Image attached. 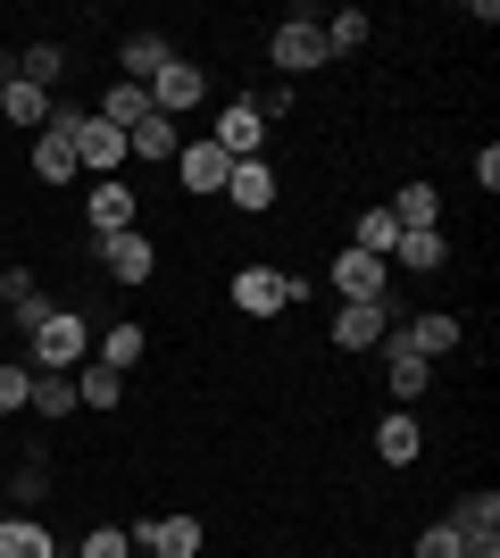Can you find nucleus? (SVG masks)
<instances>
[{"instance_id":"obj_29","label":"nucleus","mask_w":500,"mask_h":558,"mask_svg":"<svg viewBox=\"0 0 500 558\" xmlns=\"http://www.w3.org/2000/svg\"><path fill=\"white\" fill-rule=\"evenodd\" d=\"M392 242H401V217L392 209H367L351 226V251H367V258H392Z\"/></svg>"},{"instance_id":"obj_30","label":"nucleus","mask_w":500,"mask_h":558,"mask_svg":"<svg viewBox=\"0 0 500 558\" xmlns=\"http://www.w3.org/2000/svg\"><path fill=\"white\" fill-rule=\"evenodd\" d=\"M34 417H75V375H42L34 367V400H25Z\"/></svg>"},{"instance_id":"obj_3","label":"nucleus","mask_w":500,"mask_h":558,"mask_svg":"<svg viewBox=\"0 0 500 558\" xmlns=\"http://www.w3.org/2000/svg\"><path fill=\"white\" fill-rule=\"evenodd\" d=\"M301 292H309V283L284 276V267H242V276H234V308H242V317H284Z\"/></svg>"},{"instance_id":"obj_37","label":"nucleus","mask_w":500,"mask_h":558,"mask_svg":"<svg viewBox=\"0 0 500 558\" xmlns=\"http://www.w3.org/2000/svg\"><path fill=\"white\" fill-rule=\"evenodd\" d=\"M467 167H476V192H492V184H500V150H492V142H484V150H476Z\"/></svg>"},{"instance_id":"obj_16","label":"nucleus","mask_w":500,"mask_h":558,"mask_svg":"<svg viewBox=\"0 0 500 558\" xmlns=\"http://www.w3.org/2000/svg\"><path fill=\"white\" fill-rule=\"evenodd\" d=\"M217 150H225V159H259V142H267V125L251 109H242V100H225V109H217Z\"/></svg>"},{"instance_id":"obj_24","label":"nucleus","mask_w":500,"mask_h":558,"mask_svg":"<svg viewBox=\"0 0 500 558\" xmlns=\"http://www.w3.org/2000/svg\"><path fill=\"white\" fill-rule=\"evenodd\" d=\"M383 209L401 217V226H442V192H434L426 175H408V184L392 192V201H383Z\"/></svg>"},{"instance_id":"obj_21","label":"nucleus","mask_w":500,"mask_h":558,"mask_svg":"<svg viewBox=\"0 0 500 558\" xmlns=\"http://www.w3.org/2000/svg\"><path fill=\"white\" fill-rule=\"evenodd\" d=\"M0 558H59L42 517H0Z\"/></svg>"},{"instance_id":"obj_22","label":"nucleus","mask_w":500,"mask_h":558,"mask_svg":"<svg viewBox=\"0 0 500 558\" xmlns=\"http://www.w3.org/2000/svg\"><path fill=\"white\" fill-rule=\"evenodd\" d=\"M408 350H417V359H442V350H459V317L451 308H426V317H408Z\"/></svg>"},{"instance_id":"obj_17","label":"nucleus","mask_w":500,"mask_h":558,"mask_svg":"<svg viewBox=\"0 0 500 558\" xmlns=\"http://www.w3.org/2000/svg\"><path fill=\"white\" fill-rule=\"evenodd\" d=\"M167 59H175V43H167L159 25H150V34H125V43H118V68H125V84H150V75H159Z\"/></svg>"},{"instance_id":"obj_31","label":"nucleus","mask_w":500,"mask_h":558,"mask_svg":"<svg viewBox=\"0 0 500 558\" xmlns=\"http://www.w3.org/2000/svg\"><path fill=\"white\" fill-rule=\"evenodd\" d=\"M367 34H376V17H367V9H333V17H326V50H358Z\"/></svg>"},{"instance_id":"obj_15","label":"nucleus","mask_w":500,"mask_h":558,"mask_svg":"<svg viewBox=\"0 0 500 558\" xmlns=\"http://www.w3.org/2000/svg\"><path fill=\"white\" fill-rule=\"evenodd\" d=\"M225 201H234L242 217L276 209V159H234V175H225Z\"/></svg>"},{"instance_id":"obj_26","label":"nucleus","mask_w":500,"mask_h":558,"mask_svg":"<svg viewBox=\"0 0 500 558\" xmlns=\"http://www.w3.org/2000/svg\"><path fill=\"white\" fill-rule=\"evenodd\" d=\"M442 525H451L459 542L467 534H500V492H459V509L442 517Z\"/></svg>"},{"instance_id":"obj_9","label":"nucleus","mask_w":500,"mask_h":558,"mask_svg":"<svg viewBox=\"0 0 500 558\" xmlns=\"http://www.w3.org/2000/svg\"><path fill=\"white\" fill-rule=\"evenodd\" d=\"M376 350H383V375H392V400H401V409H408V400H426V384H434V359H417L401 326L383 333Z\"/></svg>"},{"instance_id":"obj_8","label":"nucleus","mask_w":500,"mask_h":558,"mask_svg":"<svg viewBox=\"0 0 500 558\" xmlns=\"http://www.w3.org/2000/svg\"><path fill=\"white\" fill-rule=\"evenodd\" d=\"M225 175H234V159H225L217 142H184V150H175V184H184L192 201H217Z\"/></svg>"},{"instance_id":"obj_6","label":"nucleus","mask_w":500,"mask_h":558,"mask_svg":"<svg viewBox=\"0 0 500 558\" xmlns=\"http://www.w3.org/2000/svg\"><path fill=\"white\" fill-rule=\"evenodd\" d=\"M392 326H401L392 301H342V308H333V350H376Z\"/></svg>"},{"instance_id":"obj_18","label":"nucleus","mask_w":500,"mask_h":558,"mask_svg":"<svg viewBox=\"0 0 500 558\" xmlns=\"http://www.w3.org/2000/svg\"><path fill=\"white\" fill-rule=\"evenodd\" d=\"M417 450H426V425L408 417V409H392V417L376 425V459L383 466H417Z\"/></svg>"},{"instance_id":"obj_4","label":"nucleus","mask_w":500,"mask_h":558,"mask_svg":"<svg viewBox=\"0 0 500 558\" xmlns=\"http://www.w3.org/2000/svg\"><path fill=\"white\" fill-rule=\"evenodd\" d=\"M93 258H100V276H109V283H150L159 242H150L143 226H125V233H109V242H93Z\"/></svg>"},{"instance_id":"obj_13","label":"nucleus","mask_w":500,"mask_h":558,"mask_svg":"<svg viewBox=\"0 0 500 558\" xmlns=\"http://www.w3.org/2000/svg\"><path fill=\"white\" fill-rule=\"evenodd\" d=\"M134 209H143V201H134V184H118V175H109V184H93V201H84V226H93V242L125 233V226H134Z\"/></svg>"},{"instance_id":"obj_11","label":"nucleus","mask_w":500,"mask_h":558,"mask_svg":"<svg viewBox=\"0 0 500 558\" xmlns=\"http://www.w3.org/2000/svg\"><path fill=\"white\" fill-rule=\"evenodd\" d=\"M333 292H342V301H392V267L367 258V251H342L333 258Z\"/></svg>"},{"instance_id":"obj_34","label":"nucleus","mask_w":500,"mask_h":558,"mask_svg":"<svg viewBox=\"0 0 500 558\" xmlns=\"http://www.w3.org/2000/svg\"><path fill=\"white\" fill-rule=\"evenodd\" d=\"M242 109L259 117V125H276V117L292 109V93H284V84H267V93H242Z\"/></svg>"},{"instance_id":"obj_40","label":"nucleus","mask_w":500,"mask_h":558,"mask_svg":"<svg viewBox=\"0 0 500 558\" xmlns=\"http://www.w3.org/2000/svg\"><path fill=\"white\" fill-rule=\"evenodd\" d=\"M0 317H9V308H0Z\"/></svg>"},{"instance_id":"obj_10","label":"nucleus","mask_w":500,"mask_h":558,"mask_svg":"<svg viewBox=\"0 0 500 558\" xmlns=\"http://www.w3.org/2000/svg\"><path fill=\"white\" fill-rule=\"evenodd\" d=\"M0 308H9V317H17V333L34 342V333H42V317H50L59 301L34 283V267H9V276H0Z\"/></svg>"},{"instance_id":"obj_7","label":"nucleus","mask_w":500,"mask_h":558,"mask_svg":"<svg viewBox=\"0 0 500 558\" xmlns=\"http://www.w3.org/2000/svg\"><path fill=\"white\" fill-rule=\"evenodd\" d=\"M125 534H134L143 558H200V517H143Z\"/></svg>"},{"instance_id":"obj_19","label":"nucleus","mask_w":500,"mask_h":558,"mask_svg":"<svg viewBox=\"0 0 500 558\" xmlns=\"http://www.w3.org/2000/svg\"><path fill=\"white\" fill-rule=\"evenodd\" d=\"M93 117H100V125H118V134H134V125H143V117H150V93H143V84H125V75H118V84H109V93L93 100Z\"/></svg>"},{"instance_id":"obj_32","label":"nucleus","mask_w":500,"mask_h":558,"mask_svg":"<svg viewBox=\"0 0 500 558\" xmlns=\"http://www.w3.org/2000/svg\"><path fill=\"white\" fill-rule=\"evenodd\" d=\"M25 400H34V367H17V359H0V425L17 417Z\"/></svg>"},{"instance_id":"obj_23","label":"nucleus","mask_w":500,"mask_h":558,"mask_svg":"<svg viewBox=\"0 0 500 558\" xmlns=\"http://www.w3.org/2000/svg\"><path fill=\"white\" fill-rule=\"evenodd\" d=\"M175 150H184V134H175V117H159V109L125 134V159H175Z\"/></svg>"},{"instance_id":"obj_12","label":"nucleus","mask_w":500,"mask_h":558,"mask_svg":"<svg viewBox=\"0 0 500 558\" xmlns=\"http://www.w3.org/2000/svg\"><path fill=\"white\" fill-rule=\"evenodd\" d=\"M383 267L434 276V267H451V233H442V226H401V242H392V258H383Z\"/></svg>"},{"instance_id":"obj_36","label":"nucleus","mask_w":500,"mask_h":558,"mask_svg":"<svg viewBox=\"0 0 500 558\" xmlns=\"http://www.w3.org/2000/svg\"><path fill=\"white\" fill-rule=\"evenodd\" d=\"M9 492H17V509H42V500H50V475H42V466H25Z\"/></svg>"},{"instance_id":"obj_28","label":"nucleus","mask_w":500,"mask_h":558,"mask_svg":"<svg viewBox=\"0 0 500 558\" xmlns=\"http://www.w3.org/2000/svg\"><path fill=\"white\" fill-rule=\"evenodd\" d=\"M0 117H9V125H25V134H42V125H50V93H34V84H17V75H9Z\"/></svg>"},{"instance_id":"obj_2","label":"nucleus","mask_w":500,"mask_h":558,"mask_svg":"<svg viewBox=\"0 0 500 558\" xmlns=\"http://www.w3.org/2000/svg\"><path fill=\"white\" fill-rule=\"evenodd\" d=\"M93 359V342H84V308H50L42 333H34V367L42 375H75Z\"/></svg>"},{"instance_id":"obj_5","label":"nucleus","mask_w":500,"mask_h":558,"mask_svg":"<svg viewBox=\"0 0 500 558\" xmlns=\"http://www.w3.org/2000/svg\"><path fill=\"white\" fill-rule=\"evenodd\" d=\"M143 93H150V109H159V117H184V109H200V100H209V75L192 68V59H167Z\"/></svg>"},{"instance_id":"obj_1","label":"nucleus","mask_w":500,"mask_h":558,"mask_svg":"<svg viewBox=\"0 0 500 558\" xmlns=\"http://www.w3.org/2000/svg\"><path fill=\"white\" fill-rule=\"evenodd\" d=\"M267 50H276V68H284V75H317L333 59V50H326V17H317V9H284V25H276V43H267Z\"/></svg>"},{"instance_id":"obj_33","label":"nucleus","mask_w":500,"mask_h":558,"mask_svg":"<svg viewBox=\"0 0 500 558\" xmlns=\"http://www.w3.org/2000/svg\"><path fill=\"white\" fill-rule=\"evenodd\" d=\"M75 558H134V534H125V525H93Z\"/></svg>"},{"instance_id":"obj_35","label":"nucleus","mask_w":500,"mask_h":558,"mask_svg":"<svg viewBox=\"0 0 500 558\" xmlns=\"http://www.w3.org/2000/svg\"><path fill=\"white\" fill-rule=\"evenodd\" d=\"M417 558H467V550H459L451 525H426V534H417Z\"/></svg>"},{"instance_id":"obj_27","label":"nucleus","mask_w":500,"mask_h":558,"mask_svg":"<svg viewBox=\"0 0 500 558\" xmlns=\"http://www.w3.org/2000/svg\"><path fill=\"white\" fill-rule=\"evenodd\" d=\"M68 75V43H25L17 50V84H34V93H50Z\"/></svg>"},{"instance_id":"obj_25","label":"nucleus","mask_w":500,"mask_h":558,"mask_svg":"<svg viewBox=\"0 0 500 558\" xmlns=\"http://www.w3.org/2000/svg\"><path fill=\"white\" fill-rule=\"evenodd\" d=\"M118 400H125V375L118 367H100V359L75 367V409H118Z\"/></svg>"},{"instance_id":"obj_14","label":"nucleus","mask_w":500,"mask_h":558,"mask_svg":"<svg viewBox=\"0 0 500 558\" xmlns=\"http://www.w3.org/2000/svg\"><path fill=\"white\" fill-rule=\"evenodd\" d=\"M75 167H93L100 184H109V175L125 167V134H118V125H100V117H84V125H75Z\"/></svg>"},{"instance_id":"obj_20","label":"nucleus","mask_w":500,"mask_h":558,"mask_svg":"<svg viewBox=\"0 0 500 558\" xmlns=\"http://www.w3.org/2000/svg\"><path fill=\"white\" fill-rule=\"evenodd\" d=\"M143 350H150V333L134 326V317H118V326L100 333V350H93V359H100V367H118V375H134V367H143Z\"/></svg>"},{"instance_id":"obj_38","label":"nucleus","mask_w":500,"mask_h":558,"mask_svg":"<svg viewBox=\"0 0 500 558\" xmlns=\"http://www.w3.org/2000/svg\"><path fill=\"white\" fill-rule=\"evenodd\" d=\"M9 75H17V68H9V50H0V93H9Z\"/></svg>"},{"instance_id":"obj_39","label":"nucleus","mask_w":500,"mask_h":558,"mask_svg":"<svg viewBox=\"0 0 500 558\" xmlns=\"http://www.w3.org/2000/svg\"><path fill=\"white\" fill-rule=\"evenodd\" d=\"M0 459H9V425H0Z\"/></svg>"}]
</instances>
